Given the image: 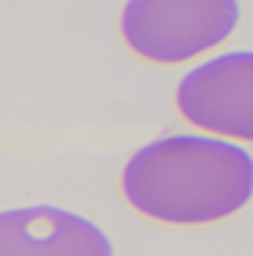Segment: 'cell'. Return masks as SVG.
Here are the masks:
<instances>
[{
  "label": "cell",
  "mask_w": 253,
  "mask_h": 256,
  "mask_svg": "<svg viewBox=\"0 0 253 256\" xmlns=\"http://www.w3.org/2000/svg\"><path fill=\"white\" fill-rule=\"evenodd\" d=\"M238 22L234 0H132L122 10V38L141 60L175 66L216 50Z\"/></svg>",
  "instance_id": "7a4b0ae2"
},
{
  "label": "cell",
  "mask_w": 253,
  "mask_h": 256,
  "mask_svg": "<svg viewBox=\"0 0 253 256\" xmlns=\"http://www.w3.org/2000/svg\"><path fill=\"white\" fill-rule=\"evenodd\" d=\"M0 256H116L100 225L60 206L0 212Z\"/></svg>",
  "instance_id": "277c9868"
},
{
  "label": "cell",
  "mask_w": 253,
  "mask_h": 256,
  "mask_svg": "<svg viewBox=\"0 0 253 256\" xmlns=\"http://www.w3.org/2000/svg\"><path fill=\"white\" fill-rule=\"evenodd\" d=\"M175 106L200 132L253 144V50L216 54L188 69Z\"/></svg>",
  "instance_id": "3957f363"
},
{
  "label": "cell",
  "mask_w": 253,
  "mask_h": 256,
  "mask_svg": "<svg viewBox=\"0 0 253 256\" xmlns=\"http://www.w3.org/2000/svg\"><path fill=\"white\" fill-rule=\"evenodd\" d=\"M122 197L162 225H216L253 203V153L210 134L144 144L122 169Z\"/></svg>",
  "instance_id": "6da1fadb"
}]
</instances>
